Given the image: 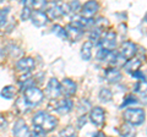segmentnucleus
I'll return each instance as SVG.
<instances>
[{"label":"nucleus","instance_id":"nucleus-1","mask_svg":"<svg viewBox=\"0 0 147 137\" xmlns=\"http://www.w3.org/2000/svg\"><path fill=\"white\" fill-rule=\"evenodd\" d=\"M34 127H38L39 130H42L43 132H49L54 130L58 125V120L55 119L53 115H50L48 113L44 111H39L32 119Z\"/></svg>","mask_w":147,"mask_h":137},{"label":"nucleus","instance_id":"nucleus-2","mask_svg":"<svg viewBox=\"0 0 147 137\" xmlns=\"http://www.w3.org/2000/svg\"><path fill=\"white\" fill-rule=\"evenodd\" d=\"M44 98L43 92L36 86H30L24 89V99L28 105H38Z\"/></svg>","mask_w":147,"mask_h":137},{"label":"nucleus","instance_id":"nucleus-3","mask_svg":"<svg viewBox=\"0 0 147 137\" xmlns=\"http://www.w3.org/2000/svg\"><path fill=\"white\" fill-rule=\"evenodd\" d=\"M124 119L130 125H141L145 121V111L140 108H131L124 113Z\"/></svg>","mask_w":147,"mask_h":137},{"label":"nucleus","instance_id":"nucleus-4","mask_svg":"<svg viewBox=\"0 0 147 137\" xmlns=\"http://www.w3.org/2000/svg\"><path fill=\"white\" fill-rule=\"evenodd\" d=\"M45 93L50 99H55L58 98L59 95L61 94L60 91V82L57 79H50L48 85H47V89H45Z\"/></svg>","mask_w":147,"mask_h":137},{"label":"nucleus","instance_id":"nucleus-5","mask_svg":"<svg viewBox=\"0 0 147 137\" xmlns=\"http://www.w3.org/2000/svg\"><path fill=\"white\" fill-rule=\"evenodd\" d=\"M98 7H99V5L97 1H87L86 4H84V6L81 9L82 17L87 19V20H92V17L98 11Z\"/></svg>","mask_w":147,"mask_h":137},{"label":"nucleus","instance_id":"nucleus-6","mask_svg":"<svg viewBox=\"0 0 147 137\" xmlns=\"http://www.w3.org/2000/svg\"><path fill=\"white\" fill-rule=\"evenodd\" d=\"M12 132L15 137H31V131L28 129V126H27V124L22 119H20V120H17L15 122Z\"/></svg>","mask_w":147,"mask_h":137},{"label":"nucleus","instance_id":"nucleus-7","mask_svg":"<svg viewBox=\"0 0 147 137\" xmlns=\"http://www.w3.org/2000/svg\"><path fill=\"white\" fill-rule=\"evenodd\" d=\"M104 118H105V113L100 107H96L91 110L90 119L96 126H98V127L102 126L104 124Z\"/></svg>","mask_w":147,"mask_h":137},{"label":"nucleus","instance_id":"nucleus-8","mask_svg":"<svg viewBox=\"0 0 147 137\" xmlns=\"http://www.w3.org/2000/svg\"><path fill=\"white\" fill-rule=\"evenodd\" d=\"M137 52V47L135 43L132 42H124L121 44V48H120V55L124 59H132V56L136 54Z\"/></svg>","mask_w":147,"mask_h":137},{"label":"nucleus","instance_id":"nucleus-9","mask_svg":"<svg viewBox=\"0 0 147 137\" xmlns=\"http://www.w3.org/2000/svg\"><path fill=\"white\" fill-rule=\"evenodd\" d=\"M102 45H103V49L108 50V52H110V50H113L114 48H115V45H117V34H115V32L108 31L107 33L104 34V37H103Z\"/></svg>","mask_w":147,"mask_h":137},{"label":"nucleus","instance_id":"nucleus-10","mask_svg":"<svg viewBox=\"0 0 147 137\" xmlns=\"http://www.w3.org/2000/svg\"><path fill=\"white\" fill-rule=\"evenodd\" d=\"M34 66H36V62L32 58H24V59H21V60H18L16 62L17 70L21 71V72H26V74L33 70Z\"/></svg>","mask_w":147,"mask_h":137},{"label":"nucleus","instance_id":"nucleus-11","mask_svg":"<svg viewBox=\"0 0 147 137\" xmlns=\"http://www.w3.org/2000/svg\"><path fill=\"white\" fill-rule=\"evenodd\" d=\"M76 88H77L76 83L72 80H70V79L63 80V82L60 83V91H61V93L67 95V97H70V95L75 94L76 93Z\"/></svg>","mask_w":147,"mask_h":137},{"label":"nucleus","instance_id":"nucleus-12","mask_svg":"<svg viewBox=\"0 0 147 137\" xmlns=\"http://www.w3.org/2000/svg\"><path fill=\"white\" fill-rule=\"evenodd\" d=\"M31 20H32V24L36 27H43L47 25V22L49 21L47 15H45V12H43V11H32Z\"/></svg>","mask_w":147,"mask_h":137},{"label":"nucleus","instance_id":"nucleus-13","mask_svg":"<svg viewBox=\"0 0 147 137\" xmlns=\"http://www.w3.org/2000/svg\"><path fill=\"white\" fill-rule=\"evenodd\" d=\"M72 100L71 99H61L57 102V105H55V110H57L59 114H61V115H65V114L70 113L71 109H72Z\"/></svg>","mask_w":147,"mask_h":137},{"label":"nucleus","instance_id":"nucleus-14","mask_svg":"<svg viewBox=\"0 0 147 137\" xmlns=\"http://www.w3.org/2000/svg\"><path fill=\"white\" fill-rule=\"evenodd\" d=\"M65 32H66V39H70L71 42H77L82 37V34H84V32L81 30L76 28V27H74L71 25L66 26Z\"/></svg>","mask_w":147,"mask_h":137},{"label":"nucleus","instance_id":"nucleus-15","mask_svg":"<svg viewBox=\"0 0 147 137\" xmlns=\"http://www.w3.org/2000/svg\"><path fill=\"white\" fill-rule=\"evenodd\" d=\"M105 80H108L110 83H117L121 80V72L115 67H110L105 70Z\"/></svg>","mask_w":147,"mask_h":137},{"label":"nucleus","instance_id":"nucleus-16","mask_svg":"<svg viewBox=\"0 0 147 137\" xmlns=\"http://www.w3.org/2000/svg\"><path fill=\"white\" fill-rule=\"evenodd\" d=\"M142 65V62L140 59H136V58H132L130 59L129 61H126L125 64L123 65L124 70H125L126 72H130V74H134L135 71H137L140 68V66Z\"/></svg>","mask_w":147,"mask_h":137},{"label":"nucleus","instance_id":"nucleus-17","mask_svg":"<svg viewBox=\"0 0 147 137\" xmlns=\"http://www.w3.org/2000/svg\"><path fill=\"white\" fill-rule=\"evenodd\" d=\"M119 132H120L121 137H135L136 136V130L134 129V126L130 124H123L119 129Z\"/></svg>","mask_w":147,"mask_h":137},{"label":"nucleus","instance_id":"nucleus-18","mask_svg":"<svg viewBox=\"0 0 147 137\" xmlns=\"http://www.w3.org/2000/svg\"><path fill=\"white\" fill-rule=\"evenodd\" d=\"M91 56H92V42L88 40V42H85L81 48V58L85 61H88L91 60Z\"/></svg>","mask_w":147,"mask_h":137},{"label":"nucleus","instance_id":"nucleus-19","mask_svg":"<svg viewBox=\"0 0 147 137\" xmlns=\"http://www.w3.org/2000/svg\"><path fill=\"white\" fill-rule=\"evenodd\" d=\"M45 15H47L48 19H58V17H60L63 15L60 4H54V6L48 9V11L45 12Z\"/></svg>","mask_w":147,"mask_h":137},{"label":"nucleus","instance_id":"nucleus-20","mask_svg":"<svg viewBox=\"0 0 147 137\" xmlns=\"http://www.w3.org/2000/svg\"><path fill=\"white\" fill-rule=\"evenodd\" d=\"M1 97L5 98V99H12L16 94V88L13 86H5L3 89H1Z\"/></svg>","mask_w":147,"mask_h":137},{"label":"nucleus","instance_id":"nucleus-21","mask_svg":"<svg viewBox=\"0 0 147 137\" xmlns=\"http://www.w3.org/2000/svg\"><path fill=\"white\" fill-rule=\"evenodd\" d=\"M112 97H113V93L110 92V89H108V88H102V89L99 91V99L102 100L103 103L110 102Z\"/></svg>","mask_w":147,"mask_h":137},{"label":"nucleus","instance_id":"nucleus-22","mask_svg":"<svg viewBox=\"0 0 147 137\" xmlns=\"http://www.w3.org/2000/svg\"><path fill=\"white\" fill-rule=\"evenodd\" d=\"M52 31H53V33L54 34H57L58 37H60V38H63V39H66V32H65V28L64 27H61L60 25H54L53 26V28H52Z\"/></svg>","mask_w":147,"mask_h":137},{"label":"nucleus","instance_id":"nucleus-23","mask_svg":"<svg viewBox=\"0 0 147 137\" xmlns=\"http://www.w3.org/2000/svg\"><path fill=\"white\" fill-rule=\"evenodd\" d=\"M75 136V129L72 126H67L60 131V137H72Z\"/></svg>","mask_w":147,"mask_h":137},{"label":"nucleus","instance_id":"nucleus-24","mask_svg":"<svg viewBox=\"0 0 147 137\" xmlns=\"http://www.w3.org/2000/svg\"><path fill=\"white\" fill-rule=\"evenodd\" d=\"M136 102H137V100H136V98L134 97V95H132V94H129V95H126V97H125V99H124V102L121 103L120 108L123 109V108L130 105V104H134V103H136Z\"/></svg>","mask_w":147,"mask_h":137},{"label":"nucleus","instance_id":"nucleus-25","mask_svg":"<svg viewBox=\"0 0 147 137\" xmlns=\"http://www.w3.org/2000/svg\"><path fill=\"white\" fill-rule=\"evenodd\" d=\"M31 15H32V10H31L30 7L25 6L24 10H22V13H21V19L24 20V21L30 20V19H31Z\"/></svg>","mask_w":147,"mask_h":137},{"label":"nucleus","instance_id":"nucleus-26","mask_svg":"<svg viewBox=\"0 0 147 137\" xmlns=\"http://www.w3.org/2000/svg\"><path fill=\"white\" fill-rule=\"evenodd\" d=\"M99 36H100V28L99 27H97V28L92 30L91 32V40H94V42H97V40L99 39Z\"/></svg>","mask_w":147,"mask_h":137},{"label":"nucleus","instance_id":"nucleus-27","mask_svg":"<svg viewBox=\"0 0 147 137\" xmlns=\"http://www.w3.org/2000/svg\"><path fill=\"white\" fill-rule=\"evenodd\" d=\"M110 52H108V50H105V49H100L99 52H98V54H97V59L98 60H100V61H103V60H105L107 59V56H108V54H109Z\"/></svg>","mask_w":147,"mask_h":137},{"label":"nucleus","instance_id":"nucleus-28","mask_svg":"<svg viewBox=\"0 0 147 137\" xmlns=\"http://www.w3.org/2000/svg\"><path fill=\"white\" fill-rule=\"evenodd\" d=\"M135 91H136V92H146V81H140L139 82V83H137L136 86H135Z\"/></svg>","mask_w":147,"mask_h":137},{"label":"nucleus","instance_id":"nucleus-29","mask_svg":"<svg viewBox=\"0 0 147 137\" xmlns=\"http://www.w3.org/2000/svg\"><path fill=\"white\" fill-rule=\"evenodd\" d=\"M31 137H45V132L39 130L38 127H34V130L31 132Z\"/></svg>","mask_w":147,"mask_h":137},{"label":"nucleus","instance_id":"nucleus-30","mask_svg":"<svg viewBox=\"0 0 147 137\" xmlns=\"http://www.w3.org/2000/svg\"><path fill=\"white\" fill-rule=\"evenodd\" d=\"M6 15H7V9H6V10H0V27L5 24Z\"/></svg>","mask_w":147,"mask_h":137},{"label":"nucleus","instance_id":"nucleus-31","mask_svg":"<svg viewBox=\"0 0 147 137\" xmlns=\"http://www.w3.org/2000/svg\"><path fill=\"white\" fill-rule=\"evenodd\" d=\"M131 75H132V77H135V79H139L140 81H145V75L142 74V72H141L140 70L135 71L134 74H131Z\"/></svg>","mask_w":147,"mask_h":137},{"label":"nucleus","instance_id":"nucleus-32","mask_svg":"<svg viewBox=\"0 0 147 137\" xmlns=\"http://www.w3.org/2000/svg\"><path fill=\"white\" fill-rule=\"evenodd\" d=\"M86 116L84 115V116H81L80 119H79V124H77V127H79V129H81V127H82V125H85L86 124Z\"/></svg>","mask_w":147,"mask_h":137},{"label":"nucleus","instance_id":"nucleus-33","mask_svg":"<svg viewBox=\"0 0 147 137\" xmlns=\"http://www.w3.org/2000/svg\"><path fill=\"white\" fill-rule=\"evenodd\" d=\"M6 121H5V119H3V118H0V129H5L6 127Z\"/></svg>","mask_w":147,"mask_h":137},{"label":"nucleus","instance_id":"nucleus-34","mask_svg":"<svg viewBox=\"0 0 147 137\" xmlns=\"http://www.w3.org/2000/svg\"><path fill=\"white\" fill-rule=\"evenodd\" d=\"M96 137H105L103 134H102V132H98V134L97 135H96Z\"/></svg>","mask_w":147,"mask_h":137},{"label":"nucleus","instance_id":"nucleus-35","mask_svg":"<svg viewBox=\"0 0 147 137\" xmlns=\"http://www.w3.org/2000/svg\"><path fill=\"white\" fill-rule=\"evenodd\" d=\"M72 137H76V136H72Z\"/></svg>","mask_w":147,"mask_h":137},{"label":"nucleus","instance_id":"nucleus-36","mask_svg":"<svg viewBox=\"0 0 147 137\" xmlns=\"http://www.w3.org/2000/svg\"><path fill=\"white\" fill-rule=\"evenodd\" d=\"M52 137H55V136H52Z\"/></svg>","mask_w":147,"mask_h":137}]
</instances>
